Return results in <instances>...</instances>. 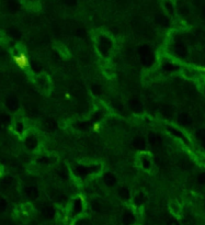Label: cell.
<instances>
[{
	"label": "cell",
	"mask_w": 205,
	"mask_h": 225,
	"mask_svg": "<svg viewBox=\"0 0 205 225\" xmlns=\"http://www.w3.org/2000/svg\"><path fill=\"white\" fill-rule=\"evenodd\" d=\"M139 57H140V62L144 66L146 67H150L153 64H154V54H153V51L147 47V46H144L140 48V52H139Z\"/></svg>",
	"instance_id": "1"
},
{
	"label": "cell",
	"mask_w": 205,
	"mask_h": 225,
	"mask_svg": "<svg viewBox=\"0 0 205 225\" xmlns=\"http://www.w3.org/2000/svg\"><path fill=\"white\" fill-rule=\"evenodd\" d=\"M112 40L106 36V35H101L99 40H98V48L100 51V53L102 55L106 56L108 53L110 52V50L112 48Z\"/></svg>",
	"instance_id": "2"
},
{
	"label": "cell",
	"mask_w": 205,
	"mask_h": 225,
	"mask_svg": "<svg viewBox=\"0 0 205 225\" xmlns=\"http://www.w3.org/2000/svg\"><path fill=\"white\" fill-rule=\"evenodd\" d=\"M6 107L8 109L9 111H11V112H14V111H17L18 109H19V100H18V98L16 96H8L6 98Z\"/></svg>",
	"instance_id": "3"
},
{
	"label": "cell",
	"mask_w": 205,
	"mask_h": 225,
	"mask_svg": "<svg viewBox=\"0 0 205 225\" xmlns=\"http://www.w3.org/2000/svg\"><path fill=\"white\" fill-rule=\"evenodd\" d=\"M38 145V141L36 136H34L32 134H30V135H26L24 138V146L28 148L29 150H35Z\"/></svg>",
	"instance_id": "4"
},
{
	"label": "cell",
	"mask_w": 205,
	"mask_h": 225,
	"mask_svg": "<svg viewBox=\"0 0 205 225\" xmlns=\"http://www.w3.org/2000/svg\"><path fill=\"white\" fill-rule=\"evenodd\" d=\"M24 192L26 197H29L30 199H36L40 194V191H38V189L33 184H30V186H26L24 189Z\"/></svg>",
	"instance_id": "5"
},
{
	"label": "cell",
	"mask_w": 205,
	"mask_h": 225,
	"mask_svg": "<svg viewBox=\"0 0 205 225\" xmlns=\"http://www.w3.org/2000/svg\"><path fill=\"white\" fill-rule=\"evenodd\" d=\"M103 182L110 188L114 187L116 184V178L112 172H105L103 175Z\"/></svg>",
	"instance_id": "6"
},
{
	"label": "cell",
	"mask_w": 205,
	"mask_h": 225,
	"mask_svg": "<svg viewBox=\"0 0 205 225\" xmlns=\"http://www.w3.org/2000/svg\"><path fill=\"white\" fill-rule=\"evenodd\" d=\"M135 222L134 214L130 211H125L122 214V223L124 225H132Z\"/></svg>",
	"instance_id": "7"
},
{
	"label": "cell",
	"mask_w": 205,
	"mask_h": 225,
	"mask_svg": "<svg viewBox=\"0 0 205 225\" xmlns=\"http://www.w3.org/2000/svg\"><path fill=\"white\" fill-rule=\"evenodd\" d=\"M42 213L44 214V216L48 217V219H53L55 216V214H56V211H55V208L52 204H45L43 205Z\"/></svg>",
	"instance_id": "8"
},
{
	"label": "cell",
	"mask_w": 205,
	"mask_h": 225,
	"mask_svg": "<svg viewBox=\"0 0 205 225\" xmlns=\"http://www.w3.org/2000/svg\"><path fill=\"white\" fill-rule=\"evenodd\" d=\"M92 170H93V169H92L91 167H88V166H80V165H78V166L75 167L76 174L78 176H80V177L88 176L90 172H92Z\"/></svg>",
	"instance_id": "9"
},
{
	"label": "cell",
	"mask_w": 205,
	"mask_h": 225,
	"mask_svg": "<svg viewBox=\"0 0 205 225\" xmlns=\"http://www.w3.org/2000/svg\"><path fill=\"white\" fill-rule=\"evenodd\" d=\"M148 142H149V144H150L151 146L156 147V146H158L160 144L161 140H160L159 135H158L157 133H155V132H150V133L148 134Z\"/></svg>",
	"instance_id": "10"
},
{
	"label": "cell",
	"mask_w": 205,
	"mask_h": 225,
	"mask_svg": "<svg viewBox=\"0 0 205 225\" xmlns=\"http://www.w3.org/2000/svg\"><path fill=\"white\" fill-rule=\"evenodd\" d=\"M117 193H118V196H120V198H121L122 200L127 201L131 199V190L127 187H124V186H123V187L118 188Z\"/></svg>",
	"instance_id": "11"
},
{
	"label": "cell",
	"mask_w": 205,
	"mask_h": 225,
	"mask_svg": "<svg viewBox=\"0 0 205 225\" xmlns=\"http://www.w3.org/2000/svg\"><path fill=\"white\" fill-rule=\"evenodd\" d=\"M81 211H82V202H81V200L78 198V199H76V200L74 201V203H72V214H74V215H77V214H79Z\"/></svg>",
	"instance_id": "12"
},
{
	"label": "cell",
	"mask_w": 205,
	"mask_h": 225,
	"mask_svg": "<svg viewBox=\"0 0 205 225\" xmlns=\"http://www.w3.org/2000/svg\"><path fill=\"white\" fill-rule=\"evenodd\" d=\"M130 104H131V108H132V110L135 111V112L138 113V112H142L143 111V104H142L140 101L134 99V100H131Z\"/></svg>",
	"instance_id": "13"
},
{
	"label": "cell",
	"mask_w": 205,
	"mask_h": 225,
	"mask_svg": "<svg viewBox=\"0 0 205 225\" xmlns=\"http://www.w3.org/2000/svg\"><path fill=\"white\" fill-rule=\"evenodd\" d=\"M134 144L138 150H145V148H146V146H147V141L144 137L139 136V137H137L134 141Z\"/></svg>",
	"instance_id": "14"
},
{
	"label": "cell",
	"mask_w": 205,
	"mask_h": 225,
	"mask_svg": "<svg viewBox=\"0 0 205 225\" xmlns=\"http://www.w3.org/2000/svg\"><path fill=\"white\" fill-rule=\"evenodd\" d=\"M140 162H142V167L145 169V170H150L151 169V162H150V159H149L148 156H144V157H142Z\"/></svg>",
	"instance_id": "15"
},
{
	"label": "cell",
	"mask_w": 205,
	"mask_h": 225,
	"mask_svg": "<svg viewBox=\"0 0 205 225\" xmlns=\"http://www.w3.org/2000/svg\"><path fill=\"white\" fill-rule=\"evenodd\" d=\"M155 21L158 23V24H162V25H167L168 24V19L163 14H157L155 17Z\"/></svg>",
	"instance_id": "16"
},
{
	"label": "cell",
	"mask_w": 205,
	"mask_h": 225,
	"mask_svg": "<svg viewBox=\"0 0 205 225\" xmlns=\"http://www.w3.org/2000/svg\"><path fill=\"white\" fill-rule=\"evenodd\" d=\"M14 182V179H13L12 177H10V176H7V177H4V179L1 180V184H4V187H11Z\"/></svg>",
	"instance_id": "17"
},
{
	"label": "cell",
	"mask_w": 205,
	"mask_h": 225,
	"mask_svg": "<svg viewBox=\"0 0 205 225\" xmlns=\"http://www.w3.org/2000/svg\"><path fill=\"white\" fill-rule=\"evenodd\" d=\"M8 205V201L4 197L0 196V212H4Z\"/></svg>",
	"instance_id": "18"
},
{
	"label": "cell",
	"mask_w": 205,
	"mask_h": 225,
	"mask_svg": "<svg viewBox=\"0 0 205 225\" xmlns=\"http://www.w3.org/2000/svg\"><path fill=\"white\" fill-rule=\"evenodd\" d=\"M31 68H32L35 73H40V71L42 70L41 65H40L38 62H35V61H32V62H31Z\"/></svg>",
	"instance_id": "19"
},
{
	"label": "cell",
	"mask_w": 205,
	"mask_h": 225,
	"mask_svg": "<svg viewBox=\"0 0 205 225\" xmlns=\"http://www.w3.org/2000/svg\"><path fill=\"white\" fill-rule=\"evenodd\" d=\"M0 121H1V123H10L11 117L7 113H2V114H0Z\"/></svg>",
	"instance_id": "20"
},
{
	"label": "cell",
	"mask_w": 205,
	"mask_h": 225,
	"mask_svg": "<svg viewBox=\"0 0 205 225\" xmlns=\"http://www.w3.org/2000/svg\"><path fill=\"white\" fill-rule=\"evenodd\" d=\"M146 200V197L144 196L143 193H138L137 196H136V199H135V202H136V204H142L144 203Z\"/></svg>",
	"instance_id": "21"
},
{
	"label": "cell",
	"mask_w": 205,
	"mask_h": 225,
	"mask_svg": "<svg viewBox=\"0 0 205 225\" xmlns=\"http://www.w3.org/2000/svg\"><path fill=\"white\" fill-rule=\"evenodd\" d=\"M174 52H176L177 54L182 55L185 53V48H184L182 45H180V44H177V45L174 46Z\"/></svg>",
	"instance_id": "22"
},
{
	"label": "cell",
	"mask_w": 205,
	"mask_h": 225,
	"mask_svg": "<svg viewBox=\"0 0 205 225\" xmlns=\"http://www.w3.org/2000/svg\"><path fill=\"white\" fill-rule=\"evenodd\" d=\"M16 131H17L18 133L24 132V124H23V122H18V123H16Z\"/></svg>",
	"instance_id": "23"
},
{
	"label": "cell",
	"mask_w": 205,
	"mask_h": 225,
	"mask_svg": "<svg viewBox=\"0 0 205 225\" xmlns=\"http://www.w3.org/2000/svg\"><path fill=\"white\" fill-rule=\"evenodd\" d=\"M38 85H40V87L42 88H47L48 87V81H47V79H44L42 77H40L38 78Z\"/></svg>",
	"instance_id": "24"
},
{
	"label": "cell",
	"mask_w": 205,
	"mask_h": 225,
	"mask_svg": "<svg viewBox=\"0 0 205 225\" xmlns=\"http://www.w3.org/2000/svg\"><path fill=\"white\" fill-rule=\"evenodd\" d=\"M38 164H42V165H45V164H50L52 160H50V157H45V156H43V157H40L38 158Z\"/></svg>",
	"instance_id": "25"
},
{
	"label": "cell",
	"mask_w": 205,
	"mask_h": 225,
	"mask_svg": "<svg viewBox=\"0 0 205 225\" xmlns=\"http://www.w3.org/2000/svg\"><path fill=\"white\" fill-rule=\"evenodd\" d=\"M7 6L9 7V10H10V11H13V12H14V11H17L18 7H19L17 2H9Z\"/></svg>",
	"instance_id": "26"
},
{
	"label": "cell",
	"mask_w": 205,
	"mask_h": 225,
	"mask_svg": "<svg viewBox=\"0 0 205 225\" xmlns=\"http://www.w3.org/2000/svg\"><path fill=\"white\" fill-rule=\"evenodd\" d=\"M102 117H103V114H102V112H100V111H98V112H96V114L93 115V120H94V121H98V120H100V119H101Z\"/></svg>",
	"instance_id": "27"
},
{
	"label": "cell",
	"mask_w": 205,
	"mask_h": 225,
	"mask_svg": "<svg viewBox=\"0 0 205 225\" xmlns=\"http://www.w3.org/2000/svg\"><path fill=\"white\" fill-rule=\"evenodd\" d=\"M163 68H165L166 70H171L172 68H174V65H171V64H169V63H166V64L163 65Z\"/></svg>",
	"instance_id": "28"
},
{
	"label": "cell",
	"mask_w": 205,
	"mask_h": 225,
	"mask_svg": "<svg viewBox=\"0 0 205 225\" xmlns=\"http://www.w3.org/2000/svg\"><path fill=\"white\" fill-rule=\"evenodd\" d=\"M180 120L182 122H188L189 121V117H188V115H185V114H183V115H181Z\"/></svg>",
	"instance_id": "29"
}]
</instances>
